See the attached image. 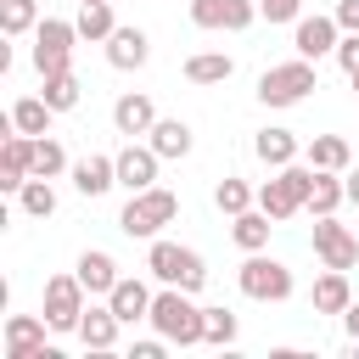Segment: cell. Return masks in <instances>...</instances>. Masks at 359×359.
Instances as JSON below:
<instances>
[{
  "mask_svg": "<svg viewBox=\"0 0 359 359\" xmlns=\"http://www.w3.org/2000/svg\"><path fill=\"white\" fill-rule=\"evenodd\" d=\"M348 140L342 135H314L309 140V151H303V163H314V168H331V174H348Z\"/></svg>",
  "mask_w": 359,
  "mask_h": 359,
  "instance_id": "cell-28",
  "label": "cell"
},
{
  "mask_svg": "<svg viewBox=\"0 0 359 359\" xmlns=\"http://www.w3.org/2000/svg\"><path fill=\"white\" fill-rule=\"evenodd\" d=\"M118 325H123V320L112 314V303H101V309L90 303L84 320H79V342H84L90 353H112V348H118Z\"/></svg>",
  "mask_w": 359,
  "mask_h": 359,
  "instance_id": "cell-20",
  "label": "cell"
},
{
  "mask_svg": "<svg viewBox=\"0 0 359 359\" xmlns=\"http://www.w3.org/2000/svg\"><path fill=\"white\" fill-rule=\"evenodd\" d=\"M39 95H45L56 112H73V107H79V95H84V84H79V73H73V67H67V73H45V79H39Z\"/></svg>",
  "mask_w": 359,
  "mask_h": 359,
  "instance_id": "cell-30",
  "label": "cell"
},
{
  "mask_svg": "<svg viewBox=\"0 0 359 359\" xmlns=\"http://www.w3.org/2000/svg\"><path fill=\"white\" fill-rule=\"evenodd\" d=\"M45 320H50V331H79V320H84V280L79 275L45 280Z\"/></svg>",
  "mask_w": 359,
  "mask_h": 359,
  "instance_id": "cell-9",
  "label": "cell"
},
{
  "mask_svg": "<svg viewBox=\"0 0 359 359\" xmlns=\"http://www.w3.org/2000/svg\"><path fill=\"white\" fill-rule=\"evenodd\" d=\"M28 28H39V0H0V34L17 39Z\"/></svg>",
  "mask_w": 359,
  "mask_h": 359,
  "instance_id": "cell-34",
  "label": "cell"
},
{
  "mask_svg": "<svg viewBox=\"0 0 359 359\" xmlns=\"http://www.w3.org/2000/svg\"><path fill=\"white\" fill-rule=\"evenodd\" d=\"M309 90H320L309 56H292V62H280V67H269V73L258 79V101H264V107H297Z\"/></svg>",
  "mask_w": 359,
  "mask_h": 359,
  "instance_id": "cell-6",
  "label": "cell"
},
{
  "mask_svg": "<svg viewBox=\"0 0 359 359\" xmlns=\"http://www.w3.org/2000/svg\"><path fill=\"white\" fill-rule=\"evenodd\" d=\"M252 151H258L264 168H286V163H297L303 146H297L292 129H258V135H252Z\"/></svg>",
  "mask_w": 359,
  "mask_h": 359,
  "instance_id": "cell-22",
  "label": "cell"
},
{
  "mask_svg": "<svg viewBox=\"0 0 359 359\" xmlns=\"http://www.w3.org/2000/svg\"><path fill=\"white\" fill-rule=\"evenodd\" d=\"M269 230H275V219H269L264 208H247V213L230 219V241H236L241 252H264V247H269Z\"/></svg>",
  "mask_w": 359,
  "mask_h": 359,
  "instance_id": "cell-24",
  "label": "cell"
},
{
  "mask_svg": "<svg viewBox=\"0 0 359 359\" xmlns=\"http://www.w3.org/2000/svg\"><path fill=\"white\" fill-rule=\"evenodd\" d=\"M146 140H151V151H157V157H191V146H196V135H191V123H185V118H157Z\"/></svg>",
  "mask_w": 359,
  "mask_h": 359,
  "instance_id": "cell-21",
  "label": "cell"
},
{
  "mask_svg": "<svg viewBox=\"0 0 359 359\" xmlns=\"http://www.w3.org/2000/svg\"><path fill=\"white\" fill-rule=\"evenodd\" d=\"M34 174H39V180H62V174H73V163H67V151H62L56 135H34Z\"/></svg>",
  "mask_w": 359,
  "mask_h": 359,
  "instance_id": "cell-31",
  "label": "cell"
},
{
  "mask_svg": "<svg viewBox=\"0 0 359 359\" xmlns=\"http://www.w3.org/2000/svg\"><path fill=\"white\" fill-rule=\"evenodd\" d=\"M342 180H348V202H353V208H359V168H348V174H342Z\"/></svg>",
  "mask_w": 359,
  "mask_h": 359,
  "instance_id": "cell-41",
  "label": "cell"
},
{
  "mask_svg": "<svg viewBox=\"0 0 359 359\" xmlns=\"http://www.w3.org/2000/svg\"><path fill=\"white\" fill-rule=\"evenodd\" d=\"M236 73V62L224 56V50H196V56H185V79L191 84H224Z\"/></svg>",
  "mask_w": 359,
  "mask_h": 359,
  "instance_id": "cell-27",
  "label": "cell"
},
{
  "mask_svg": "<svg viewBox=\"0 0 359 359\" xmlns=\"http://www.w3.org/2000/svg\"><path fill=\"white\" fill-rule=\"evenodd\" d=\"M252 202H258V191H252V185H247V180H236V174H230V180H219V185H213V208H219V213H224V219H236V213H247V208H252Z\"/></svg>",
  "mask_w": 359,
  "mask_h": 359,
  "instance_id": "cell-33",
  "label": "cell"
},
{
  "mask_svg": "<svg viewBox=\"0 0 359 359\" xmlns=\"http://www.w3.org/2000/svg\"><path fill=\"white\" fill-rule=\"evenodd\" d=\"M314 314H342L348 303H353V286H348V269H325L320 280H314Z\"/></svg>",
  "mask_w": 359,
  "mask_h": 359,
  "instance_id": "cell-25",
  "label": "cell"
},
{
  "mask_svg": "<svg viewBox=\"0 0 359 359\" xmlns=\"http://www.w3.org/2000/svg\"><path fill=\"white\" fill-rule=\"evenodd\" d=\"M157 151H151V140H129L123 151H118V185L123 191H146V185H157Z\"/></svg>",
  "mask_w": 359,
  "mask_h": 359,
  "instance_id": "cell-13",
  "label": "cell"
},
{
  "mask_svg": "<svg viewBox=\"0 0 359 359\" xmlns=\"http://www.w3.org/2000/svg\"><path fill=\"white\" fill-rule=\"evenodd\" d=\"M236 314L230 309H202V337H208V348H230L236 342Z\"/></svg>",
  "mask_w": 359,
  "mask_h": 359,
  "instance_id": "cell-35",
  "label": "cell"
},
{
  "mask_svg": "<svg viewBox=\"0 0 359 359\" xmlns=\"http://www.w3.org/2000/svg\"><path fill=\"white\" fill-rule=\"evenodd\" d=\"M337 39H342V22L337 17H297V28H292V45H297V56H309V62H320V56H337Z\"/></svg>",
  "mask_w": 359,
  "mask_h": 359,
  "instance_id": "cell-12",
  "label": "cell"
},
{
  "mask_svg": "<svg viewBox=\"0 0 359 359\" xmlns=\"http://www.w3.org/2000/svg\"><path fill=\"white\" fill-rule=\"evenodd\" d=\"M163 348H168V337L157 331V337H140V342H135L129 353H135V359H163Z\"/></svg>",
  "mask_w": 359,
  "mask_h": 359,
  "instance_id": "cell-38",
  "label": "cell"
},
{
  "mask_svg": "<svg viewBox=\"0 0 359 359\" xmlns=\"http://www.w3.org/2000/svg\"><path fill=\"white\" fill-rule=\"evenodd\" d=\"M17 208H22L28 219H50V213H56V185L39 180V174H28L22 191H17Z\"/></svg>",
  "mask_w": 359,
  "mask_h": 359,
  "instance_id": "cell-32",
  "label": "cell"
},
{
  "mask_svg": "<svg viewBox=\"0 0 359 359\" xmlns=\"http://www.w3.org/2000/svg\"><path fill=\"white\" fill-rule=\"evenodd\" d=\"M236 286L252 303H286L292 297V269L280 258H269V252H247L241 269H236Z\"/></svg>",
  "mask_w": 359,
  "mask_h": 359,
  "instance_id": "cell-5",
  "label": "cell"
},
{
  "mask_svg": "<svg viewBox=\"0 0 359 359\" xmlns=\"http://www.w3.org/2000/svg\"><path fill=\"white\" fill-rule=\"evenodd\" d=\"M252 17H258V0H191V22L196 28H208V34H241V28H252Z\"/></svg>",
  "mask_w": 359,
  "mask_h": 359,
  "instance_id": "cell-11",
  "label": "cell"
},
{
  "mask_svg": "<svg viewBox=\"0 0 359 359\" xmlns=\"http://www.w3.org/2000/svg\"><path fill=\"white\" fill-rule=\"evenodd\" d=\"M146 269H151V280L180 286V292H202V286H208L202 252H196V247H180V241H163V236L146 241Z\"/></svg>",
  "mask_w": 359,
  "mask_h": 359,
  "instance_id": "cell-2",
  "label": "cell"
},
{
  "mask_svg": "<svg viewBox=\"0 0 359 359\" xmlns=\"http://www.w3.org/2000/svg\"><path fill=\"white\" fill-rule=\"evenodd\" d=\"M174 219H180V196L163 191V185H146V191H129V202H123V213H118V230H123L129 241H151V236H163V224H174Z\"/></svg>",
  "mask_w": 359,
  "mask_h": 359,
  "instance_id": "cell-1",
  "label": "cell"
},
{
  "mask_svg": "<svg viewBox=\"0 0 359 359\" xmlns=\"http://www.w3.org/2000/svg\"><path fill=\"white\" fill-rule=\"evenodd\" d=\"M342 331H348V342H359V297L342 309Z\"/></svg>",
  "mask_w": 359,
  "mask_h": 359,
  "instance_id": "cell-40",
  "label": "cell"
},
{
  "mask_svg": "<svg viewBox=\"0 0 359 359\" xmlns=\"http://www.w3.org/2000/svg\"><path fill=\"white\" fill-rule=\"evenodd\" d=\"M112 185H118V157L90 151V157H79V163H73V191H79V196H90V202H95V196H107Z\"/></svg>",
  "mask_w": 359,
  "mask_h": 359,
  "instance_id": "cell-16",
  "label": "cell"
},
{
  "mask_svg": "<svg viewBox=\"0 0 359 359\" xmlns=\"http://www.w3.org/2000/svg\"><path fill=\"white\" fill-rule=\"evenodd\" d=\"M107 62H112L118 73L146 67V62H151V39H146V28H112V39H107Z\"/></svg>",
  "mask_w": 359,
  "mask_h": 359,
  "instance_id": "cell-17",
  "label": "cell"
},
{
  "mask_svg": "<svg viewBox=\"0 0 359 359\" xmlns=\"http://www.w3.org/2000/svg\"><path fill=\"white\" fill-rule=\"evenodd\" d=\"M196 292H180V286H163L151 297V331H163L174 348H202V309L191 303Z\"/></svg>",
  "mask_w": 359,
  "mask_h": 359,
  "instance_id": "cell-3",
  "label": "cell"
},
{
  "mask_svg": "<svg viewBox=\"0 0 359 359\" xmlns=\"http://www.w3.org/2000/svg\"><path fill=\"white\" fill-rule=\"evenodd\" d=\"M45 331H50V320L39 314H11L6 320V359H62V348H50L45 342Z\"/></svg>",
  "mask_w": 359,
  "mask_h": 359,
  "instance_id": "cell-10",
  "label": "cell"
},
{
  "mask_svg": "<svg viewBox=\"0 0 359 359\" xmlns=\"http://www.w3.org/2000/svg\"><path fill=\"white\" fill-rule=\"evenodd\" d=\"M151 123H157V107H151V95H140V90H123V95L112 101V129H118V135L140 140V135H151Z\"/></svg>",
  "mask_w": 359,
  "mask_h": 359,
  "instance_id": "cell-14",
  "label": "cell"
},
{
  "mask_svg": "<svg viewBox=\"0 0 359 359\" xmlns=\"http://www.w3.org/2000/svg\"><path fill=\"white\" fill-rule=\"evenodd\" d=\"M309 241H314V258H320L325 269H353V264H359V236H353L348 224H337V213H320Z\"/></svg>",
  "mask_w": 359,
  "mask_h": 359,
  "instance_id": "cell-8",
  "label": "cell"
},
{
  "mask_svg": "<svg viewBox=\"0 0 359 359\" xmlns=\"http://www.w3.org/2000/svg\"><path fill=\"white\" fill-rule=\"evenodd\" d=\"M34 174V135H6V146H0V191H22V180Z\"/></svg>",
  "mask_w": 359,
  "mask_h": 359,
  "instance_id": "cell-15",
  "label": "cell"
},
{
  "mask_svg": "<svg viewBox=\"0 0 359 359\" xmlns=\"http://www.w3.org/2000/svg\"><path fill=\"white\" fill-rule=\"evenodd\" d=\"M79 6H90V0H79Z\"/></svg>",
  "mask_w": 359,
  "mask_h": 359,
  "instance_id": "cell-43",
  "label": "cell"
},
{
  "mask_svg": "<svg viewBox=\"0 0 359 359\" xmlns=\"http://www.w3.org/2000/svg\"><path fill=\"white\" fill-rule=\"evenodd\" d=\"M348 202V180L342 174H331V168H314V185H309V202H303V213H337Z\"/></svg>",
  "mask_w": 359,
  "mask_h": 359,
  "instance_id": "cell-23",
  "label": "cell"
},
{
  "mask_svg": "<svg viewBox=\"0 0 359 359\" xmlns=\"http://www.w3.org/2000/svg\"><path fill=\"white\" fill-rule=\"evenodd\" d=\"M73 275L84 280V292H90V297H107V292L123 280V275H118V264H112V252H101V247H84V252H79V264H73Z\"/></svg>",
  "mask_w": 359,
  "mask_h": 359,
  "instance_id": "cell-18",
  "label": "cell"
},
{
  "mask_svg": "<svg viewBox=\"0 0 359 359\" xmlns=\"http://www.w3.org/2000/svg\"><path fill=\"white\" fill-rule=\"evenodd\" d=\"M258 17L264 22H297L303 17V0H258Z\"/></svg>",
  "mask_w": 359,
  "mask_h": 359,
  "instance_id": "cell-36",
  "label": "cell"
},
{
  "mask_svg": "<svg viewBox=\"0 0 359 359\" xmlns=\"http://www.w3.org/2000/svg\"><path fill=\"white\" fill-rule=\"evenodd\" d=\"M73 22H79V39H95V45H107L112 28H118V22H112V0H90V6H79Z\"/></svg>",
  "mask_w": 359,
  "mask_h": 359,
  "instance_id": "cell-29",
  "label": "cell"
},
{
  "mask_svg": "<svg viewBox=\"0 0 359 359\" xmlns=\"http://www.w3.org/2000/svg\"><path fill=\"white\" fill-rule=\"evenodd\" d=\"M50 118H56V107H50L45 95H22V101L11 107V129H17V135H50Z\"/></svg>",
  "mask_w": 359,
  "mask_h": 359,
  "instance_id": "cell-26",
  "label": "cell"
},
{
  "mask_svg": "<svg viewBox=\"0 0 359 359\" xmlns=\"http://www.w3.org/2000/svg\"><path fill=\"white\" fill-rule=\"evenodd\" d=\"M73 45H79V22H62V17H45L34 28V73H67L73 67Z\"/></svg>",
  "mask_w": 359,
  "mask_h": 359,
  "instance_id": "cell-7",
  "label": "cell"
},
{
  "mask_svg": "<svg viewBox=\"0 0 359 359\" xmlns=\"http://www.w3.org/2000/svg\"><path fill=\"white\" fill-rule=\"evenodd\" d=\"M337 22H342V34H359V0H337V11H331Z\"/></svg>",
  "mask_w": 359,
  "mask_h": 359,
  "instance_id": "cell-39",
  "label": "cell"
},
{
  "mask_svg": "<svg viewBox=\"0 0 359 359\" xmlns=\"http://www.w3.org/2000/svg\"><path fill=\"white\" fill-rule=\"evenodd\" d=\"M348 84H353V95H359V73H348Z\"/></svg>",
  "mask_w": 359,
  "mask_h": 359,
  "instance_id": "cell-42",
  "label": "cell"
},
{
  "mask_svg": "<svg viewBox=\"0 0 359 359\" xmlns=\"http://www.w3.org/2000/svg\"><path fill=\"white\" fill-rule=\"evenodd\" d=\"M151 297H157V292H151L146 280H135V275H123V280L107 292V303H112V314H118L123 325H135V320H151Z\"/></svg>",
  "mask_w": 359,
  "mask_h": 359,
  "instance_id": "cell-19",
  "label": "cell"
},
{
  "mask_svg": "<svg viewBox=\"0 0 359 359\" xmlns=\"http://www.w3.org/2000/svg\"><path fill=\"white\" fill-rule=\"evenodd\" d=\"M337 67L342 73H359V34H342L337 39Z\"/></svg>",
  "mask_w": 359,
  "mask_h": 359,
  "instance_id": "cell-37",
  "label": "cell"
},
{
  "mask_svg": "<svg viewBox=\"0 0 359 359\" xmlns=\"http://www.w3.org/2000/svg\"><path fill=\"white\" fill-rule=\"evenodd\" d=\"M309 185H314V163H286V168H275L264 185H258V208L280 224V219H292V213H303V202H309Z\"/></svg>",
  "mask_w": 359,
  "mask_h": 359,
  "instance_id": "cell-4",
  "label": "cell"
}]
</instances>
